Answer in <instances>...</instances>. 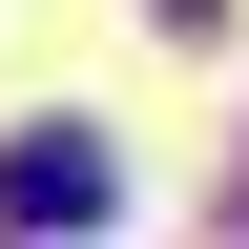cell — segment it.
I'll use <instances>...</instances> for the list:
<instances>
[{"label":"cell","instance_id":"obj_1","mask_svg":"<svg viewBox=\"0 0 249 249\" xmlns=\"http://www.w3.org/2000/svg\"><path fill=\"white\" fill-rule=\"evenodd\" d=\"M104 187H124V145H104V124H21V145H0V229H83Z\"/></svg>","mask_w":249,"mask_h":249}]
</instances>
